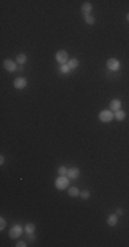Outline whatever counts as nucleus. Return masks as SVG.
Listing matches in <instances>:
<instances>
[{
  "mask_svg": "<svg viewBox=\"0 0 129 247\" xmlns=\"http://www.w3.org/2000/svg\"><path fill=\"white\" fill-rule=\"evenodd\" d=\"M28 87V80L25 77H17L14 80V88L15 89H25Z\"/></svg>",
  "mask_w": 129,
  "mask_h": 247,
  "instance_id": "0eeeda50",
  "label": "nucleus"
},
{
  "mask_svg": "<svg viewBox=\"0 0 129 247\" xmlns=\"http://www.w3.org/2000/svg\"><path fill=\"white\" fill-rule=\"evenodd\" d=\"M7 227V221L4 217H0V231H4Z\"/></svg>",
  "mask_w": 129,
  "mask_h": 247,
  "instance_id": "412c9836",
  "label": "nucleus"
},
{
  "mask_svg": "<svg viewBox=\"0 0 129 247\" xmlns=\"http://www.w3.org/2000/svg\"><path fill=\"white\" fill-rule=\"evenodd\" d=\"M25 232V227H22L21 224H14L11 228L8 229V236L11 239H19V236Z\"/></svg>",
  "mask_w": 129,
  "mask_h": 247,
  "instance_id": "f03ea898",
  "label": "nucleus"
},
{
  "mask_svg": "<svg viewBox=\"0 0 129 247\" xmlns=\"http://www.w3.org/2000/svg\"><path fill=\"white\" fill-rule=\"evenodd\" d=\"M67 65H69V67L71 70H76V69H78V66H80V60H78L77 58H70Z\"/></svg>",
  "mask_w": 129,
  "mask_h": 247,
  "instance_id": "4468645a",
  "label": "nucleus"
},
{
  "mask_svg": "<svg viewBox=\"0 0 129 247\" xmlns=\"http://www.w3.org/2000/svg\"><path fill=\"white\" fill-rule=\"evenodd\" d=\"M71 71V69L69 67V65H60V67H59V73L60 74H69Z\"/></svg>",
  "mask_w": 129,
  "mask_h": 247,
  "instance_id": "a211bd4d",
  "label": "nucleus"
},
{
  "mask_svg": "<svg viewBox=\"0 0 129 247\" xmlns=\"http://www.w3.org/2000/svg\"><path fill=\"white\" fill-rule=\"evenodd\" d=\"M4 161H6V159H4V155H0V165H4Z\"/></svg>",
  "mask_w": 129,
  "mask_h": 247,
  "instance_id": "b1692460",
  "label": "nucleus"
},
{
  "mask_svg": "<svg viewBox=\"0 0 129 247\" xmlns=\"http://www.w3.org/2000/svg\"><path fill=\"white\" fill-rule=\"evenodd\" d=\"M125 118H126V113H125L122 108L114 113V119H117V121H124Z\"/></svg>",
  "mask_w": 129,
  "mask_h": 247,
  "instance_id": "2eb2a0df",
  "label": "nucleus"
},
{
  "mask_svg": "<svg viewBox=\"0 0 129 247\" xmlns=\"http://www.w3.org/2000/svg\"><path fill=\"white\" fill-rule=\"evenodd\" d=\"M80 197L84 199V201H87V199H89L91 198V192H89L88 190H84V191H81L80 192Z\"/></svg>",
  "mask_w": 129,
  "mask_h": 247,
  "instance_id": "6ab92c4d",
  "label": "nucleus"
},
{
  "mask_svg": "<svg viewBox=\"0 0 129 247\" xmlns=\"http://www.w3.org/2000/svg\"><path fill=\"white\" fill-rule=\"evenodd\" d=\"M36 232V225L33 223H28L26 225H25V234L28 235H32Z\"/></svg>",
  "mask_w": 129,
  "mask_h": 247,
  "instance_id": "dca6fc26",
  "label": "nucleus"
},
{
  "mask_svg": "<svg viewBox=\"0 0 129 247\" xmlns=\"http://www.w3.org/2000/svg\"><path fill=\"white\" fill-rule=\"evenodd\" d=\"M28 244H26V242H23V240H19V242H17V244H15V247H26Z\"/></svg>",
  "mask_w": 129,
  "mask_h": 247,
  "instance_id": "4be33fe9",
  "label": "nucleus"
},
{
  "mask_svg": "<svg viewBox=\"0 0 129 247\" xmlns=\"http://www.w3.org/2000/svg\"><path fill=\"white\" fill-rule=\"evenodd\" d=\"M56 190L59 191H63V190H67L70 187V179L67 176H59L58 179H55V183H54Z\"/></svg>",
  "mask_w": 129,
  "mask_h": 247,
  "instance_id": "f257e3e1",
  "label": "nucleus"
},
{
  "mask_svg": "<svg viewBox=\"0 0 129 247\" xmlns=\"http://www.w3.org/2000/svg\"><path fill=\"white\" fill-rule=\"evenodd\" d=\"M3 67L6 69L8 73H14V71L18 70V63L15 60H11V59H6L3 62Z\"/></svg>",
  "mask_w": 129,
  "mask_h": 247,
  "instance_id": "423d86ee",
  "label": "nucleus"
},
{
  "mask_svg": "<svg viewBox=\"0 0 129 247\" xmlns=\"http://www.w3.org/2000/svg\"><path fill=\"white\" fill-rule=\"evenodd\" d=\"M99 119L102 122H106V124L111 122L114 119V111H111L110 108H105V110H102L99 113Z\"/></svg>",
  "mask_w": 129,
  "mask_h": 247,
  "instance_id": "7ed1b4c3",
  "label": "nucleus"
},
{
  "mask_svg": "<svg viewBox=\"0 0 129 247\" xmlns=\"http://www.w3.org/2000/svg\"><path fill=\"white\" fill-rule=\"evenodd\" d=\"M126 19L129 21V14H126Z\"/></svg>",
  "mask_w": 129,
  "mask_h": 247,
  "instance_id": "393cba45",
  "label": "nucleus"
},
{
  "mask_svg": "<svg viewBox=\"0 0 129 247\" xmlns=\"http://www.w3.org/2000/svg\"><path fill=\"white\" fill-rule=\"evenodd\" d=\"M15 62L19 66H22V65H25L28 62V56H26V54H18V55L15 56Z\"/></svg>",
  "mask_w": 129,
  "mask_h": 247,
  "instance_id": "ddd939ff",
  "label": "nucleus"
},
{
  "mask_svg": "<svg viewBox=\"0 0 129 247\" xmlns=\"http://www.w3.org/2000/svg\"><path fill=\"white\" fill-rule=\"evenodd\" d=\"M116 213L118 214V216H122V214H124V209H121V208H118Z\"/></svg>",
  "mask_w": 129,
  "mask_h": 247,
  "instance_id": "5701e85b",
  "label": "nucleus"
},
{
  "mask_svg": "<svg viewBox=\"0 0 129 247\" xmlns=\"http://www.w3.org/2000/svg\"><path fill=\"white\" fill-rule=\"evenodd\" d=\"M80 190H78L77 187H74V185H71V187H69L67 188V194H69V197H71V198H77V197H80Z\"/></svg>",
  "mask_w": 129,
  "mask_h": 247,
  "instance_id": "f8f14e48",
  "label": "nucleus"
},
{
  "mask_svg": "<svg viewBox=\"0 0 129 247\" xmlns=\"http://www.w3.org/2000/svg\"><path fill=\"white\" fill-rule=\"evenodd\" d=\"M58 174H59V176H67V168H66V166H59V168H58Z\"/></svg>",
  "mask_w": 129,
  "mask_h": 247,
  "instance_id": "aec40b11",
  "label": "nucleus"
},
{
  "mask_svg": "<svg viewBox=\"0 0 129 247\" xmlns=\"http://www.w3.org/2000/svg\"><path fill=\"white\" fill-rule=\"evenodd\" d=\"M82 17H84V21L87 25H94L96 22V18L92 14H87V15H82Z\"/></svg>",
  "mask_w": 129,
  "mask_h": 247,
  "instance_id": "f3484780",
  "label": "nucleus"
},
{
  "mask_svg": "<svg viewBox=\"0 0 129 247\" xmlns=\"http://www.w3.org/2000/svg\"><path fill=\"white\" fill-rule=\"evenodd\" d=\"M106 67L109 69L110 71H120L121 62L118 59H116V58H110V59L107 60V63H106Z\"/></svg>",
  "mask_w": 129,
  "mask_h": 247,
  "instance_id": "39448f33",
  "label": "nucleus"
},
{
  "mask_svg": "<svg viewBox=\"0 0 129 247\" xmlns=\"http://www.w3.org/2000/svg\"><path fill=\"white\" fill-rule=\"evenodd\" d=\"M69 54H67V51L64 50H59L58 52L55 54V60L58 62L59 65H66L67 62H69Z\"/></svg>",
  "mask_w": 129,
  "mask_h": 247,
  "instance_id": "20e7f679",
  "label": "nucleus"
},
{
  "mask_svg": "<svg viewBox=\"0 0 129 247\" xmlns=\"http://www.w3.org/2000/svg\"><path fill=\"white\" fill-rule=\"evenodd\" d=\"M110 110L111 111H118V110H121V100L120 99H113L111 102H110Z\"/></svg>",
  "mask_w": 129,
  "mask_h": 247,
  "instance_id": "9b49d317",
  "label": "nucleus"
},
{
  "mask_svg": "<svg viewBox=\"0 0 129 247\" xmlns=\"http://www.w3.org/2000/svg\"><path fill=\"white\" fill-rule=\"evenodd\" d=\"M92 3L91 2H84L81 4V11H82V15H87V14H91L92 13Z\"/></svg>",
  "mask_w": 129,
  "mask_h": 247,
  "instance_id": "1a4fd4ad",
  "label": "nucleus"
},
{
  "mask_svg": "<svg viewBox=\"0 0 129 247\" xmlns=\"http://www.w3.org/2000/svg\"><path fill=\"white\" fill-rule=\"evenodd\" d=\"M80 169L77 168V166H73V168H69L67 169V177H69L70 180H77L78 177H80Z\"/></svg>",
  "mask_w": 129,
  "mask_h": 247,
  "instance_id": "6e6552de",
  "label": "nucleus"
},
{
  "mask_svg": "<svg viewBox=\"0 0 129 247\" xmlns=\"http://www.w3.org/2000/svg\"><path fill=\"white\" fill-rule=\"evenodd\" d=\"M118 224V214L114 213V214H110L109 217H107V225L109 227H116Z\"/></svg>",
  "mask_w": 129,
  "mask_h": 247,
  "instance_id": "9d476101",
  "label": "nucleus"
}]
</instances>
